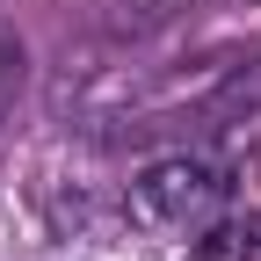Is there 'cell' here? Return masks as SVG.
I'll return each instance as SVG.
<instances>
[{"label": "cell", "instance_id": "2", "mask_svg": "<svg viewBox=\"0 0 261 261\" xmlns=\"http://www.w3.org/2000/svg\"><path fill=\"white\" fill-rule=\"evenodd\" d=\"M211 109H218L225 123H261V58H247V65L225 73V87H218Z\"/></svg>", "mask_w": 261, "mask_h": 261}, {"label": "cell", "instance_id": "3", "mask_svg": "<svg viewBox=\"0 0 261 261\" xmlns=\"http://www.w3.org/2000/svg\"><path fill=\"white\" fill-rule=\"evenodd\" d=\"M22 80H29V51H22L15 29H0V123H8V109H15Z\"/></svg>", "mask_w": 261, "mask_h": 261}, {"label": "cell", "instance_id": "1", "mask_svg": "<svg viewBox=\"0 0 261 261\" xmlns=\"http://www.w3.org/2000/svg\"><path fill=\"white\" fill-rule=\"evenodd\" d=\"M225 211H232V174L203 152H167L130 174V218L152 232L196 240V232H218Z\"/></svg>", "mask_w": 261, "mask_h": 261}]
</instances>
